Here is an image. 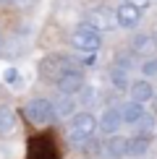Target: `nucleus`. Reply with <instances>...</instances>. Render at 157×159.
Returning a JSON list of instances; mask_svg holds the SVG:
<instances>
[{"label": "nucleus", "instance_id": "obj_1", "mask_svg": "<svg viewBox=\"0 0 157 159\" xmlns=\"http://www.w3.org/2000/svg\"><path fill=\"white\" fill-rule=\"evenodd\" d=\"M24 115H26V120H29L31 125H50V123H55L52 102L50 99H42V97L31 99V102L24 107Z\"/></svg>", "mask_w": 157, "mask_h": 159}, {"label": "nucleus", "instance_id": "obj_2", "mask_svg": "<svg viewBox=\"0 0 157 159\" xmlns=\"http://www.w3.org/2000/svg\"><path fill=\"white\" fill-rule=\"evenodd\" d=\"M71 44H74L76 50H81V52H97L100 44H102V39H100V31L89 29L87 24H81L74 34H71Z\"/></svg>", "mask_w": 157, "mask_h": 159}, {"label": "nucleus", "instance_id": "obj_3", "mask_svg": "<svg viewBox=\"0 0 157 159\" xmlns=\"http://www.w3.org/2000/svg\"><path fill=\"white\" fill-rule=\"evenodd\" d=\"M71 65H74V60H71L68 55H47L39 63V76L47 78V81H58V76H60L63 70H68Z\"/></svg>", "mask_w": 157, "mask_h": 159}, {"label": "nucleus", "instance_id": "obj_4", "mask_svg": "<svg viewBox=\"0 0 157 159\" xmlns=\"http://www.w3.org/2000/svg\"><path fill=\"white\" fill-rule=\"evenodd\" d=\"M94 128H97V120H94V115H89V112H81V115H76L74 117V123H71V130H68V136H71V141H76V143H84L87 138L94 133Z\"/></svg>", "mask_w": 157, "mask_h": 159}, {"label": "nucleus", "instance_id": "obj_5", "mask_svg": "<svg viewBox=\"0 0 157 159\" xmlns=\"http://www.w3.org/2000/svg\"><path fill=\"white\" fill-rule=\"evenodd\" d=\"M84 24L89 26V29H94V31H110V29H115V11H107V8H94V11H89L87 16H84Z\"/></svg>", "mask_w": 157, "mask_h": 159}, {"label": "nucleus", "instance_id": "obj_6", "mask_svg": "<svg viewBox=\"0 0 157 159\" xmlns=\"http://www.w3.org/2000/svg\"><path fill=\"white\" fill-rule=\"evenodd\" d=\"M58 89H60V94H65V97H71V94H76V91H81L84 89V73L78 68H74L71 65L68 70H63L60 76H58Z\"/></svg>", "mask_w": 157, "mask_h": 159}, {"label": "nucleus", "instance_id": "obj_7", "mask_svg": "<svg viewBox=\"0 0 157 159\" xmlns=\"http://www.w3.org/2000/svg\"><path fill=\"white\" fill-rule=\"evenodd\" d=\"M115 24L123 26V29H136V26L141 24V8L134 5V3H128V0L121 3L118 11H115Z\"/></svg>", "mask_w": 157, "mask_h": 159}, {"label": "nucleus", "instance_id": "obj_8", "mask_svg": "<svg viewBox=\"0 0 157 159\" xmlns=\"http://www.w3.org/2000/svg\"><path fill=\"white\" fill-rule=\"evenodd\" d=\"M155 50H157V42H155V37H149V34H136L131 39V52L139 55V57L155 55Z\"/></svg>", "mask_w": 157, "mask_h": 159}, {"label": "nucleus", "instance_id": "obj_9", "mask_svg": "<svg viewBox=\"0 0 157 159\" xmlns=\"http://www.w3.org/2000/svg\"><path fill=\"white\" fill-rule=\"evenodd\" d=\"M121 125H123V120H121V110L110 107V110L102 112V117H100V128L105 130V133H115Z\"/></svg>", "mask_w": 157, "mask_h": 159}, {"label": "nucleus", "instance_id": "obj_10", "mask_svg": "<svg viewBox=\"0 0 157 159\" xmlns=\"http://www.w3.org/2000/svg\"><path fill=\"white\" fill-rule=\"evenodd\" d=\"M149 151V136H136L126 141V157H144Z\"/></svg>", "mask_w": 157, "mask_h": 159}, {"label": "nucleus", "instance_id": "obj_11", "mask_svg": "<svg viewBox=\"0 0 157 159\" xmlns=\"http://www.w3.org/2000/svg\"><path fill=\"white\" fill-rule=\"evenodd\" d=\"M131 97H134V102L144 104V102H149V99L155 97V86L149 81H136L134 86H131Z\"/></svg>", "mask_w": 157, "mask_h": 159}, {"label": "nucleus", "instance_id": "obj_12", "mask_svg": "<svg viewBox=\"0 0 157 159\" xmlns=\"http://www.w3.org/2000/svg\"><path fill=\"white\" fill-rule=\"evenodd\" d=\"M105 154H107L110 159H123L126 157V138H121V136H115V138H110V141H105Z\"/></svg>", "mask_w": 157, "mask_h": 159}, {"label": "nucleus", "instance_id": "obj_13", "mask_svg": "<svg viewBox=\"0 0 157 159\" xmlns=\"http://www.w3.org/2000/svg\"><path fill=\"white\" fill-rule=\"evenodd\" d=\"M141 115H144V104H139V102H128L126 107L121 110V120H123V123H131V125L139 123Z\"/></svg>", "mask_w": 157, "mask_h": 159}, {"label": "nucleus", "instance_id": "obj_14", "mask_svg": "<svg viewBox=\"0 0 157 159\" xmlns=\"http://www.w3.org/2000/svg\"><path fill=\"white\" fill-rule=\"evenodd\" d=\"M52 110H55V117H71V115H74V110H76V102L71 97L63 94L55 104H52Z\"/></svg>", "mask_w": 157, "mask_h": 159}, {"label": "nucleus", "instance_id": "obj_15", "mask_svg": "<svg viewBox=\"0 0 157 159\" xmlns=\"http://www.w3.org/2000/svg\"><path fill=\"white\" fill-rule=\"evenodd\" d=\"M13 125H16V115H13V110L8 107V104H0V133L13 130Z\"/></svg>", "mask_w": 157, "mask_h": 159}, {"label": "nucleus", "instance_id": "obj_16", "mask_svg": "<svg viewBox=\"0 0 157 159\" xmlns=\"http://www.w3.org/2000/svg\"><path fill=\"white\" fill-rule=\"evenodd\" d=\"M110 81H113L115 89H126V86H128V70L113 65V68H110Z\"/></svg>", "mask_w": 157, "mask_h": 159}, {"label": "nucleus", "instance_id": "obj_17", "mask_svg": "<svg viewBox=\"0 0 157 159\" xmlns=\"http://www.w3.org/2000/svg\"><path fill=\"white\" fill-rule=\"evenodd\" d=\"M136 125H139V130H141L139 136H149V133L155 130V115H147V112H144V115L139 117V123H136Z\"/></svg>", "mask_w": 157, "mask_h": 159}, {"label": "nucleus", "instance_id": "obj_18", "mask_svg": "<svg viewBox=\"0 0 157 159\" xmlns=\"http://www.w3.org/2000/svg\"><path fill=\"white\" fill-rule=\"evenodd\" d=\"M84 94H81V104H94V99H97V91L92 89V86H84Z\"/></svg>", "mask_w": 157, "mask_h": 159}, {"label": "nucleus", "instance_id": "obj_19", "mask_svg": "<svg viewBox=\"0 0 157 159\" xmlns=\"http://www.w3.org/2000/svg\"><path fill=\"white\" fill-rule=\"evenodd\" d=\"M141 73L147 76V78L149 76H157V57H152V60H147V63L141 65Z\"/></svg>", "mask_w": 157, "mask_h": 159}, {"label": "nucleus", "instance_id": "obj_20", "mask_svg": "<svg viewBox=\"0 0 157 159\" xmlns=\"http://www.w3.org/2000/svg\"><path fill=\"white\" fill-rule=\"evenodd\" d=\"M76 63H78V65H87V68H92V65L97 63V57H94V52H84V55L78 57Z\"/></svg>", "mask_w": 157, "mask_h": 159}, {"label": "nucleus", "instance_id": "obj_21", "mask_svg": "<svg viewBox=\"0 0 157 159\" xmlns=\"http://www.w3.org/2000/svg\"><path fill=\"white\" fill-rule=\"evenodd\" d=\"M16 78H18V70L16 68H8V70H5V76H3V81L5 84H16Z\"/></svg>", "mask_w": 157, "mask_h": 159}, {"label": "nucleus", "instance_id": "obj_22", "mask_svg": "<svg viewBox=\"0 0 157 159\" xmlns=\"http://www.w3.org/2000/svg\"><path fill=\"white\" fill-rule=\"evenodd\" d=\"M13 5H18V8H29V5H34V0H13Z\"/></svg>", "mask_w": 157, "mask_h": 159}, {"label": "nucleus", "instance_id": "obj_23", "mask_svg": "<svg viewBox=\"0 0 157 159\" xmlns=\"http://www.w3.org/2000/svg\"><path fill=\"white\" fill-rule=\"evenodd\" d=\"M0 42H3V37H0Z\"/></svg>", "mask_w": 157, "mask_h": 159}, {"label": "nucleus", "instance_id": "obj_24", "mask_svg": "<svg viewBox=\"0 0 157 159\" xmlns=\"http://www.w3.org/2000/svg\"><path fill=\"white\" fill-rule=\"evenodd\" d=\"M155 42H157V37H155Z\"/></svg>", "mask_w": 157, "mask_h": 159}, {"label": "nucleus", "instance_id": "obj_25", "mask_svg": "<svg viewBox=\"0 0 157 159\" xmlns=\"http://www.w3.org/2000/svg\"><path fill=\"white\" fill-rule=\"evenodd\" d=\"M0 3H3V0H0Z\"/></svg>", "mask_w": 157, "mask_h": 159}]
</instances>
